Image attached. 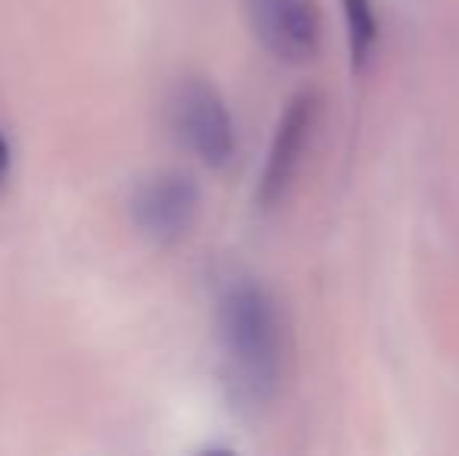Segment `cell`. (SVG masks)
<instances>
[{
	"instance_id": "1",
	"label": "cell",
	"mask_w": 459,
	"mask_h": 456,
	"mask_svg": "<svg viewBox=\"0 0 459 456\" xmlns=\"http://www.w3.org/2000/svg\"><path fill=\"white\" fill-rule=\"evenodd\" d=\"M216 331L225 382L244 407L275 400L284 369V338L275 300L263 285L238 279L225 285L216 304Z\"/></svg>"
},
{
	"instance_id": "2",
	"label": "cell",
	"mask_w": 459,
	"mask_h": 456,
	"mask_svg": "<svg viewBox=\"0 0 459 456\" xmlns=\"http://www.w3.org/2000/svg\"><path fill=\"white\" fill-rule=\"evenodd\" d=\"M176 138L210 169H222L235 157V119L219 88L204 75H185L169 98Z\"/></svg>"
},
{
	"instance_id": "3",
	"label": "cell",
	"mask_w": 459,
	"mask_h": 456,
	"mask_svg": "<svg viewBox=\"0 0 459 456\" xmlns=\"http://www.w3.org/2000/svg\"><path fill=\"white\" fill-rule=\"evenodd\" d=\"M200 213V188L185 172H157L132 191L128 216L134 228L153 244L185 241Z\"/></svg>"
},
{
	"instance_id": "4",
	"label": "cell",
	"mask_w": 459,
	"mask_h": 456,
	"mask_svg": "<svg viewBox=\"0 0 459 456\" xmlns=\"http://www.w3.org/2000/svg\"><path fill=\"white\" fill-rule=\"evenodd\" d=\"M250 22L269 54L284 63H307L319 54L322 16L316 0H247Z\"/></svg>"
},
{
	"instance_id": "5",
	"label": "cell",
	"mask_w": 459,
	"mask_h": 456,
	"mask_svg": "<svg viewBox=\"0 0 459 456\" xmlns=\"http://www.w3.org/2000/svg\"><path fill=\"white\" fill-rule=\"evenodd\" d=\"M316 116H319V94L316 91H300L284 107L260 176V194L256 197H260L263 207H275L288 194L290 182H294L297 169H300L309 134L316 128Z\"/></svg>"
},
{
	"instance_id": "6",
	"label": "cell",
	"mask_w": 459,
	"mask_h": 456,
	"mask_svg": "<svg viewBox=\"0 0 459 456\" xmlns=\"http://www.w3.org/2000/svg\"><path fill=\"white\" fill-rule=\"evenodd\" d=\"M347 19V38H351V60L353 69L363 73L372 60V50L378 44V22H375L372 0H341Z\"/></svg>"
},
{
	"instance_id": "7",
	"label": "cell",
	"mask_w": 459,
	"mask_h": 456,
	"mask_svg": "<svg viewBox=\"0 0 459 456\" xmlns=\"http://www.w3.org/2000/svg\"><path fill=\"white\" fill-rule=\"evenodd\" d=\"M10 166H13V147H10V141H6L4 128H0V185L10 176Z\"/></svg>"
}]
</instances>
